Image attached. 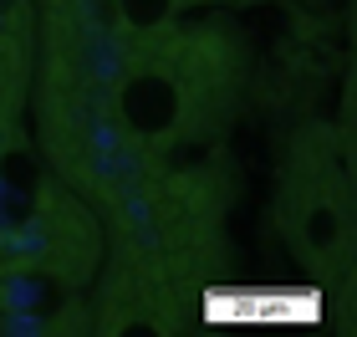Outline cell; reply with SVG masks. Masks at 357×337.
I'll use <instances>...</instances> for the list:
<instances>
[{
	"label": "cell",
	"mask_w": 357,
	"mask_h": 337,
	"mask_svg": "<svg viewBox=\"0 0 357 337\" xmlns=\"http://www.w3.org/2000/svg\"><path fill=\"white\" fill-rule=\"evenodd\" d=\"M118 118L128 133H138V138H174L178 133V123H184V92H178L174 77L164 72H133V77H123V87H118Z\"/></svg>",
	"instance_id": "6da1fadb"
},
{
	"label": "cell",
	"mask_w": 357,
	"mask_h": 337,
	"mask_svg": "<svg viewBox=\"0 0 357 337\" xmlns=\"http://www.w3.org/2000/svg\"><path fill=\"white\" fill-rule=\"evenodd\" d=\"M296 240H301V246L317 255V261L337 255V250L347 246V220H342V210H337L332 200L306 204V210H301V225H296Z\"/></svg>",
	"instance_id": "7a4b0ae2"
},
{
	"label": "cell",
	"mask_w": 357,
	"mask_h": 337,
	"mask_svg": "<svg viewBox=\"0 0 357 337\" xmlns=\"http://www.w3.org/2000/svg\"><path fill=\"white\" fill-rule=\"evenodd\" d=\"M112 6H118V21L128 31H158L174 21L178 0H112Z\"/></svg>",
	"instance_id": "3957f363"
}]
</instances>
